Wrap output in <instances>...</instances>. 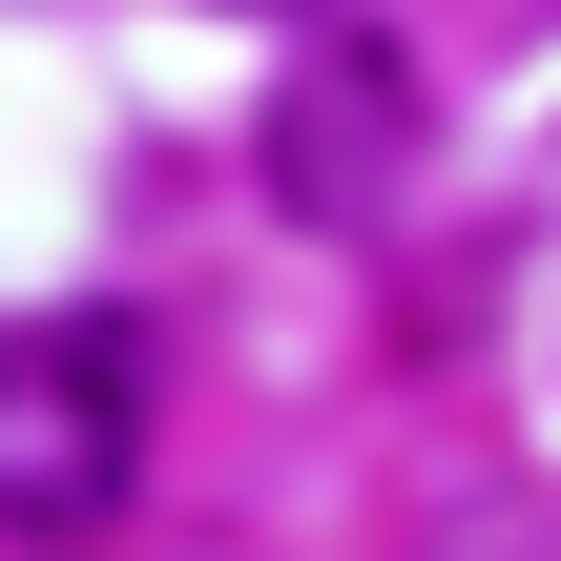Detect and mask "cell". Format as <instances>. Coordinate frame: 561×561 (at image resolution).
I'll return each mask as SVG.
<instances>
[{"label":"cell","mask_w":561,"mask_h":561,"mask_svg":"<svg viewBox=\"0 0 561 561\" xmlns=\"http://www.w3.org/2000/svg\"><path fill=\"white\" fill-rule=\"evenodd\" d=\"M396 146H416L396 42H312V62H291V104H271V187H291L312 229H354V208L396 187Z\"/></svg>","instance_id":"2"},{"label":"cell","mask_w":561,"mask_h":561,"mask_svg":"<svg viewBox=\"0 0 561 561\" xmlns=\"http://www.w3.org/2000/svg\"><path fill=\"white\" fill-rule=\"evenodd\" d=\"M250 21H291V0H250Z\"/></svg>","instance_id":"3"},{"label":"cell","mask_w":561,"mask_h":561,"mask_svg":"<svg viewBox=\"0 0 561 561\" xmlns=\"http://www.w3.org/2000/svg\"><path fill=\"white\" fill-rule=\"evenodd\" d=\"M146 500V312H21L0 333V541H104Z\"/></svg>","instance_id":"1"}]
</instances>
